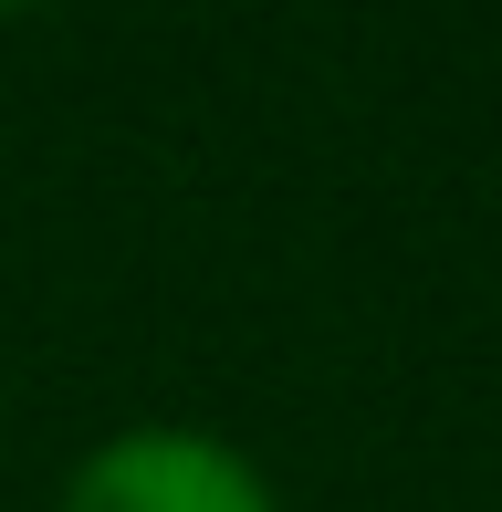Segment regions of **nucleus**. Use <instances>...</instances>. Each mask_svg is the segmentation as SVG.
Here are the masks:
<instances>
[{"instance_id":"obj_1","label":"nucleus","mask_w":502,"mask_h":512,"mask_svg":"<svg viewBox=\"0 0 502 512\" xmlns=\"http://www.w3.org/2000/svg\"><path fill=\"white\" fill-rule=\"evenodd\" d=\"M63 512H272V492L199 429H126L63 481Z\"/></svg>"}]
</instances>
